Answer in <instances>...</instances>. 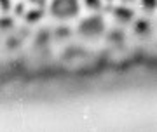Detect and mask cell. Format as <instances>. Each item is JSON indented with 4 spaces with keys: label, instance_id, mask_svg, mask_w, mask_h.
Wrapping results in <instances>:
<instances>
[{
    "label": "cell",
    "instance_id": "obj_1",
    "mask_svg": "<svg viewBox=\"0 0 157 132\" xmlns=\"http://www.w3.org/2000/svg\"><path fill=\"white\" fill-rule=\"evenodd\" d=\"M107 31V23L105 17L101 16L100 12H93L89 16L82 17L77 24V33L78 37H82L86 40H96L103 37Z\"/></svg>",
    "mask_w": 157,
    "mask_h": 132
},
{
    "label": "cell",
    "instance_id": "obj_2",
    "mask_svg": "<svg viewBox=\"0 0 157 132\" xmlns=\"http://www.w3.org/2000/svg\"><path fill=\"white\" fill-rule=\"evenodd\" d=\"M80 0H51L49 16L56 21H72L80 12Z\"/></svg>",
    "mask_w": 157,
    "mask_h": 132
},
{
    "label": "cell",
    "instance_id": "obj_3",
    "mask_svg": "<svg viewBox=\"0 0 157 132\" xmlns=\"http://www.w3.org/2000/svg\"><path fill=\"white\" fill-rule=\"evenodd\" d=\"M133 33H135L136 38L143 40H150L154 37V23L147 17H140V19H135L133 21Z\"/></svg>",
    "mask_w": 157,
    "mask_h": 132
},
{
    "label": "cell",
    "instance_id": "obj_4",
    "mask_svg": "<svg viewBox=\"0 0 157 132\" xmlns=\"http://www.w3.org/2000/svg\"><path fill=\"white\" fill-rule=\"evenodd\" d=\"M112 16L115 19V23L121 24V26H128L135 21V11L129 6H124V4L112 7Z\"/></svg>",
    "mask_w": 157,
    "mask_h": 132
},
{
    "label": "cell",
    "instance_id": "obj_5",
    "mask_svg": "<svg viewBox=\"0 0 157 132\" xmlns=\"http://www.w3.org/2000/svg\"><path fill=\"white\" fill-rule=\"evenodd\" d=\"M25 21L28 24H35L44 17V7H33V9H26V12L23 14Z\"/></svg>",
    "mask_w": 157,
    "mask_h": 132
},
{
    "label": "cell",
    "instance_id": "obj_6",
    "mask_svg": "<svg viewBox=\"0 0 157 132\" xmlns=\"http://www.w3.org/2000/svg\"><path fill=\"white\" fill-rule=\"evenodd\" d=\"M14 26H16V21L12 16H9V14L0 16V31H11V30H14Z\"/></svg>",
    "mask_w": 157,
    "mask_h": 132
},
{
    "label": "cell",
    "instance_id": "obj_7",
    "mask_svg": "<svg viewBox=\"0 0 157 132\" xmlns=\"http://www.w3.org/2000/svg\"><path fill=\"white\" fill-rule=\"evenodd\" d=\"M124 40H126V35H124V31L121 28H115V30H112V31L108 33V42L110 44L121 45V44H124Z\"/></svg>",
    "mask_w": 157,
    "mask_h": 132
},
{
    "label": "cell",
    "instance_id": "obj_8",
    "mask_svg": "<svg viewBox=\"0 0 157 132\" xmlns=\"http://www.w3.org/2000/svg\"><path fill=\"white\" fill-rule=\"evenodd\" d=\"M82 4L91 12H101L105 7V0H82Z\"/></svg>",
    "mask_w": 157,
    "mask_h": 132
},
{
    "label": "cell",
    "instance_id": "obj_9",
    "mask_svg": "<svg viewBox=\"0 0 157 132\" xmlns=\"http://www.w3.org/2000/svg\"><path fill=\"white\" fill-rule=\"evenodd\" d=\"M140 7L147 16H150V14L157 12V0H140Z\"/></svg>",
    "mask_w": 157,
    "mask_h": 132
},
{
    "label": "cell",
    "instance_id": "obj_10",
    "mask_svg": "<svg viewBox=\"0 0 157 132\" xmlns=\"http://www.w3.org/2000/svg\"><path fill=\"white\" fill-rule=\"evenodd\" d=\"M12 11V0H0V14H9Z\"/></svg>",
    "mask_w": 157,
    "mask_h": 132
},
{
    "label": "cell",
    "instance_id": "obj_11",
    "mask_svg": "<svg viewBox=\"0 0 157 132\" xmlns=\"http://www.w3.org/2000/svg\"><path fill=\"white\" fill-rule=\"evenodd\" d=\"M12 11H14V14L16 16H23L25 12H26V9H25V4H12Z\"/></svg>",
    "mask_w": 157,
    "mask_h": 132
},
{
    "label": "cell",
    "instance_id": "obj_12",
    "mask_svg": "<svg viewBox=\"0 0 157 132\" xmlns=\"http://www.w3.org/2000/svg\"><path fill=\"white\" fill-rule=\"evenodd\" d=\"M28 2H30L33 7H45L49 0H28Z\"/></svg>",
    "mask_w": 157,
    "mask_h": 132
},
{
    "label": "cell",
    "instance_id": "obj_13",
    "mask_svg": "<svg viewBox=\"0 0 157 132\" xmlns=\"http://www.w3.org/2000/svg\"><path fill=\"white\" fill-rule=\"evenodd\" d=\"M136 0H121V4H124V6H131V4H135Z\"/></svg>",
    "mask_w": 157,
    "mask_h": 132
},
{
    "label": "cell",
    "instance_id": "obj_14",
    "mask_svg": "<svg viewBox=\"0 0 157 132\" xmlns=\"http://www.w3.org/2000/svg\"><path fill=\"white\" fill-rule=\"evenodd\" d=\"M105 2H113V0H105Z\"/></svg>",
    "mask_w": 157,
    "mask_h": 132
}]
</instances>
